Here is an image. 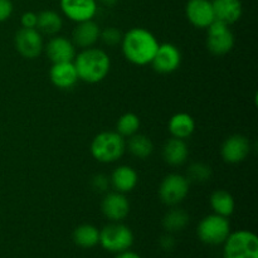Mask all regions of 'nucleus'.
<instances>
[{"label": "nucleus", "mask_w": 258, "mask_h": 258, "mask_svg": "<svg viewBox=\"0 0 258 258\" xmlns=\"http://www.w3.org/2000/svg\"><path fill=\"white\" fill-rule=\"evenodd\" d=\"M73 242L81 248H93L100 242V229L92 224H81L73 232Z\"/></svg>", "instance_id": "nucleus-23"}, {"label": "nucleus", "mask_w": 258, "mask_h": 258, "mask_svg": "<svg viewBox=\"0 0 258 258\" xmlns=\"http://www.w3.org/2000/svg\"><path fill=\"white\" fill-rule=\"evenodd\" d=\"M101 29L96 22L86 20V22L77 23V27L75 28L72 33L73 44L80 48H91L100 40Z\"/></svg>", "instance_id": "nucleus-17"}, {"label": "nucleus", "mask_w": 258, "mask_h": 258, "mask_svg": "<svg viewBox=\"0 0 258 258\" xmlns=\"http://www.w3.org/2000/svg\"><path fill=\"white\" fill-rule=\"evenodd\" d=\"M159 244H160V247L164 249V251H171V249H174V247H175L176 241H175V238H174L173 234L166 233V234H164V236L160 237Z\"/></svg>", "instance_id": "nucleus-33"}, {"label": "nucleus", "mask_w": 258, "mask_h": 258, "mask_svg": "<svg viewBox=\"0 0 258 258\" xmlns=\"http://www.w3.org/2000/svg\"><path fill=\"white\" fill-rule=\"evenodd\" d=\"M100 39L102 40L103 44L108 45V47H115V45L120 44L122 40V34L118 29L113 27H107L103 30H101Z\"/></svg>", "instance_id": "nucleus-29"}, {"label": "nucleus", "mask_w": 258, "mask_h": 258, "mask_svg": "<svg viewBox=\"0 0 258 258\" xmlns=\"http://www.w3.org/2000/svg\"><path fill=\"white\" fill-rule=\"evenodd\" d=\"M251 151L249 140L243 135H232L223 143L221 149L222 158L226 163L238 164L248 156Z\"/></svg>", "instance_id": "nucleus-14"}, {"label": "nucleus", "mask_w": 258, "mask_h": 258, "mask_svg": "<svg viewBox=\"0 0 258 258\" xmlns=\"http://www.w3.org/2000/svg\"><path fill=\"white\" fill-rule=\"evenodd\" d=\"M140 128V118L138 115L133 112H126L118 118L116 125V133L120 134L122 138H130V136L138 134Z\"/></svg>", "instance_id": "nucleus-27"}, {"label": "nucleus", "mask_w": 258, "mask_h": 258, "mask_svg": "<svg viewBox=\"0 0 258 258\" xmlns=\"http://www.w3.org/2000/svg\"><path fill=\"white\" fill-rule=\"evenodd\" d=\"M78 78L87 83H98L107 77L111 68V59L105 50L100 48H85L73 59Z\"/></svg>", "instance_id": "nucleus-2"}, {"label": "nucleus", "mask_w": 258, "mask_h": 258, "mask_svg": "<svg viewBox=\"0 0 258 258\" xmlns=\"http://www.w3.org/2000/svg\"><path fill=\"white\" fill-rule=\"evenodd\" d=\"M189 214L181 208L170 209L163 218V227L168 233L180 232L188 226Z\"/></svg>", "instance_id": "nucleus-26"}, {"label": "nucleus", "mask_w": 258, "mask_h": 258, "mask_svg": "<svg viewBox=\"0 0 258 258\" xmlns=\"http://www.w3.org/2000/svg\"><path fill=\"white\" fill-rule=\"evenodd\" d=\"M138 173L135 171V169L127 165L117 166L112 171V175L110 178V184L115 189V191L122 194L130 193L131 190H134L135 186L138 185Z\"/></svg>", "instance_id": "nucleus-19"}, {"label": "nucleus", "mask_w": 258, "mask_h": 258, "mask_svg": "<svg viewBox=\"0 0 258 258\" xmlns=\"http://www.w3.org/2000/svg\"><path fill=\"white\" fill-rule=\"evenodd\" d=\"M121 49L128 62L136 66L150 64L159 48L155 35L144 28H133L121 40Z\"/></svg>", "instance_id": "nucleus-1"}, {"label": "nucleus", "mask_w": 258, "mask_h": 258, "mask_svg": "<svg viewBox=\"0 0 258 258\" xmlns=\"http://www.w3.org/2000/svg\"><path fill=\"white\" fill-rule=\"evenodd\" d=\"M180 63L181 53L179 48L171 43H163V44H159L158 50L150 64L156 72L168 75V73L175 72L180 67Z\"/></svg>", "instance_id": "nucleus-10"}, {"label": "nucleus", "mask_w": 258, "mask_h": 258, "mask_svg": "<svg viewBox=\"0 0 258 258\" xmlns=\"http://www.w3.org/2000/svg\"><path fill=\"white\" fill-rule=\"evenodd\" d=\"M38 14L33 12H27L22 15V27L23 28H35L37 29Z\"/></svg>", "instance_id": "nucleus-32"}, {"label": "nucleus", "mask_w": 258, "mask_h": 258, "mask_svg": "<svg viewBox=\"0 0 258 258\" xmlns=\"http://www.w3.org/2000/svg\"><path fill=\"white\" fill-rule=\"evenodd\" d=\"M211 207L216 214L228 218L229 216L233 214L236 202L231 193L223 190V189H218L211 196Z\"/></svg>", "instance_id": "nucleus-22"}, {"label": "nucleus", "mask_w": 258, "mask_h": 258, "mask_svg": "<svg viewBox=\"0 0 258 258\" xmlns=\"http://www.w3.org/2000/svg\"><path fill=\"white\" fill-rule=\"evenodd\" d=\"M101 211L103 216L111 222H121L130 213V202L126 198L125 194L112 191L103 197Z\"/></svg>", "instance_id": "nucleus-11"}, {"label": "nucleus", "mask_w": 258, "mask_h": 258, "mask_svg": "<svg viewBox=\"0 0 258 258\" xmlns=\"http://www.w3.org/2000/svg\"><path fill=\"white\" fill-rule=\"evenodd\" d=\"M115 258H141V257L139 256L138 253H135V252L127 249V251H123V252H120V253H116Z\"/></svg>", "instance_id": "nucleus-34"}, {"label": "nucleus", "mask_w": 258, "mask_h": 258, "mask_svg": "<svg viewBox=\"0 0 258 258\" xmlns=\"http://www.w3.org/2000/svg\"><path fill=\"white\" fill-rule=\"evenodd\" d=\"M168 128L173 138L185 140L193 135L194 130H196V121L189 113L179 112L171 116L168 123Z\"/></svg>", "instance_id": "nucleus-21"}, {"label": "nucleus", "mask_w": 258, "mask_h": 258, "mask_svg": "<svg viewBox=\"0 0 258 258\" xmlns=\"http://www.w3.org/2000/svg\"><path fill=\"white\" fill-rule=\"evenodd\" d=\"M125 138L116 131H103L95 136L91 144V154L100 163L110 164L120 160L125 154Z\"/></svg>", "instance_id": "nucleus-3"}, {"label": "nucleus", "mask_w": 258, "mask_h": 258, "mask_svg": "<svg viewBox=\"0 0 258 258\" xmlns=\"http://www.w3.org/2000/svg\"><path fill=\"white\" fill-rule=\"evenodd\" d=\"M13 13V3L10 0H0V23L10 18Z\"/></svg>", "instance_id": "nucleus-31"}, {"label": "nucleus", "mask_w": 258, "mask_h": 258, "mask_svg": "<svg viewBox=\"0 0 258 258\" xmlns=\"http://www.w3.org/2000/svg\"><path fill=\"white\" fill-rule=\"evenodd\" d=\"M188 155V145H186L185 140H181V139H169L163 148V158L169 165H181L186 161Z\"/></svg>", "instance_id": "nucleus-20"}, {"label": "nucleus", "mask_w": 258, "mask_h": 258, "mask_svg": "<svg viewBox=\"0 0 258 258\" xmlns=\"http://www.w3.org/2000/svg\"><path fill=\"white\" fill-rule=\"evenodd\" d=\"M47 57L52 63H62V62H73L76 57V45L72 40L67 39L66 37L55 35L45 47Z\"/></svg>", "instance_id": "nucleus-15"}, {"label": "nucleus", "mask_w": 258, "mask_h": 258, "mask_svg": "<svg viewBox=\"0 0 258 258\" xmlns=\"http://www.w3.org/2000/svg\"><path fill=\"white\" fill-rule=\"evenodd\" d=\"M60 9L72 22H86L95 18L97 0H60Z\"/></svg>", "instance_id": "nucleus-12"}, {"label": "nucleus", "mask_w": 258, "mask_h": 258, "mask_svg": "<svg viewBox=\"0 0 258 258\" xmlns=\"http://www.w3.org/2000/svg\"><path fill=\"white\" fill-rule=\"evenodd\" d=\"M63 20L58 13L53 10H43L38 14L37 29L40 33L48 35H54L62 29Z\"/></svg>", "instance_id": "nucleus-25"}, {"label": "nucleus", "mask_w": 258, "mask_h": 258, "mask_svg": "<svg viewBox=\"0 0 258 258\" xmlns=\"http://www.w3.org/2000/svg\"><path fill=\"white\" fill-rule=\"evenodd\" d=\"M185 14L189 22L197 28H208L216 20L211 0H189Z\"/></svg>", "instance_id": "nucleus-13"}, {"label": "nucleus", "mask_w": 258, "mask_h": 258, "mask_svg": "<svg viewBox=\"0 0 258 258\" xmlns=\"http://www.w3.org/2000/svg\"><path fill=\"white\" fill-rule=\"evenodd\" d=\"M15 48L27 59H34L43 52L42 34L35 28H22L15 34Z\"/></svg>", "instance_id": "nucleus-9"}, {"label": "nucleus", "mask_w": 258, "mask_h": 258, "mask_svg": "<svg viewBox=\"0 0 258 258\" xmlns=\"http://www.w3.org/2000/svg\"><path fill=\"white\" fill-rule=\"evenodd\" d=\"M126 149L133 156L138 159H146L153 154L154 144L148 136L143 134H135L130 136L126 143Z\"/></svg>", "instance_id": "nucleus-24"}, {"label": "nucleus", "mask_w": 258, "mask_h": 258, "mask_svg": "<svg viewBox=\"0 0 258 258\" xmlns=\"http://www.w3.org/2000/svg\"><path fill=\"white\" fill-rule=\"evenodd\" d=\"M103 249L112 253L127 251L134 244V233L121 222H112L100 231V242Z\"/></svg>", "instance_id": "nucleus-5"}, {"label": "nucleus", "mask_w": 258, "mask_h": 258, "mask_svg": "<svg viewBox=\"0 0 258 258\" xmlns=\"http://www.w3.org/2000/svg\"><path fill=\"white\" fill-rule=\"evenodd\" d=\"M49 78L53 85L60 90H71L80 81L73 62L53 63L49 71Z\"/></svg>", "instance_id": "nucleus-16"}, {"label": "nucleus", "mask_w": 258, "mask_h": 258, "mask_svg": "<svg viewBox=\"0 0 258 258\" xmlns=\"http://www.w3.org/2000/svg\"><path fill=\"white\" fill-rule=\"evenodd\" d=\"M229 233H231V223L228 218L216 213L204 217L197 229L199 239L209 246L223 244Z\"/></svg>", "instance_id": "nucleus-6"}, {"label": "nucleus", "mask_w": 258, "mask_h": 258, "mask_svg": "<svg viewBox=\"0 0 258 258\" xmlns=\"http://www.w3.org/2000/svg\"><path fill=\"white\" fill-rule=\"evenodd\" d=\"M98 2L105 5V7H113L117 3V0H98Z\"/></svg>", "instance_id": "nucleus-35"}, {"label": "nucleus", "mask_w": 258, "mask_h": 258, "mask_svg": "<svg viewBox=\"0 0 258 258\" xmlns=\"http://www.w3.org/2000/svg\"><path fill=\"white\" fill-rule=\"evenodd\" d=\"M211 2L213 5L216 19L219 22L231 25L238 22L239 18L242 17L243 8L241 0H211Z\"/></svg>", "instance_id": "nucleus-18"}, {"label": "nucleus", "mask_w": 258, "mask_h": 258, "mask_svg": "<svg viewBox=\"0 0 258 258\" xmlns=\"http://www.w3.org/2000/svg\"><path fill=\"white\" fill-rule=\"evenodd\" d=\"M108 185H110V179L106 175H103V174H98V175H96L95 178H93L92 186L96 190L105 191L106 189L108 188Z\"/></svg>", "instance_id": "nucleus-30"}, {"label": "nucleus", "mask_w": 258, "mask_h": 258, "mask_svg": "<svg viewBox=\"0 0 258 258\" xmlns=\"http://www.w3.org/2000/svg\"><path fill=\"white\" fill-rule=\"evenodd\" d=\"M207 32V47L214 55H224L234 47V35L229 25L219 20H214Z\"/></svg>", "instance_id": "nucleus-7"}, {"label": "nucleus", "mask_w": 258, "mask_h": 258, "mask_svg": "<svg viewBox=\"0 0 258 258\" xmlns=\"http://www.w3.org/2000/svg\"><path fill=\"white\" fill-rule=\"evenodd\" d=\"M224 258H258V238L247 229L229 233L223 243Z\"/></svg>", "instance_id": "nucleus-4"}, {"label": "nucleus", "mask_w": 258, "mask_h": 258, "mask_svg": "<svg viewBox=\"0 0 258 258\" xmlns=\"http://www.w3.org/2000/svg\"><path fill=\"white\" fill-rule=\"evenodd\" d=\"M212 176L211 166L204 163H194L188 169V179L189 181H196V183H204L209 180Z\"/></svg>", "instance_id": "nucleus-28"}, {"label": "nucleus", "mask_w": 258, "mask_h": 258, "mask_svg": "<svg viewBox=\"0 0 258 258\" xmlns=\"http://www.w3.org/2000/svg\"><path fill=\"white\" fill-rule=\"evenodd\" d=\"M189 193V180L180 174H169L161 181L159 196L166 206H176L185 199Z\"/></svg>", "instance_id": "nucleus-8"}]
</instances>
